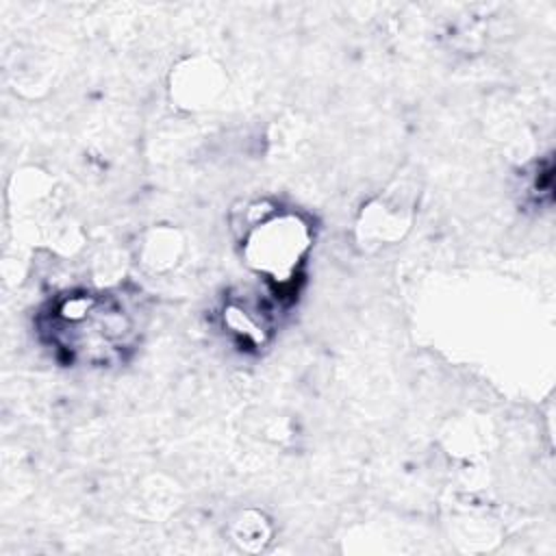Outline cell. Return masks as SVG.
<instances>
[{
	"instance_id": "obj_1",
	"label": "cell",
	"mask_w": 556,
	"mask_h": 556,
	"mask_svg": "<svg viewBox=\"0 0 556 556\" xmlns=\"http://www.w3.org/2000/svg\"><path fill=\"white\" fill-rule=\"evenodd\" d=\"M311 245L308 226L295 215H274L254 224L248 235L250 265L271 280H289Z\"/></svg>"
}]
</instances>
